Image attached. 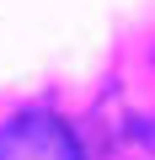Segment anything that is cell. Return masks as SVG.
I'll list each match as a JSON object with an SVG mask.
<instances>
[{
	"label": "cell",
	"instance_id": "cell-1",
	"mask_svg": "<svg viewBox=\"0 0 155 160\" xmlns=\"http://www.w3.org/2000/svg\"><path fill=\"white\" fill-rule=\"evenodd\" d=\"M0 160H86L80 139L54 112H16L0 123Z\"/></svg>",
	"mask_w": 155,
	"mask_h": 160
}]
</instances>
